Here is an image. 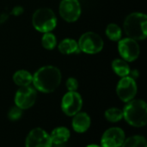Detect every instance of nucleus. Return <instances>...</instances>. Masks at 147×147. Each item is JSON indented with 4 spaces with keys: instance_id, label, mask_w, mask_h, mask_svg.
<instances>
[{
    "instance_id": "nucleus-9",
    "label": "nucleus",
    "mask_w": 147,
    "mask_h": 147,
    "mask_svg": "<svg viewBox=\"0 0 147 147\" xmlns=\"http://www.w3.org/2000/svg\"><path fill=\"white\" fill-rule=\"evenodd\" d=\"M118 51L124 60L132 62L138 59L140 53L139 43L132 38H125L119 41Z\"/></svg>"
},
{
    "instance_id": "nucleus-1",
    "label": "nucleus",
    "mask_w": 147,
    "mask_h": 147,
    "mask_svg": "<svg viewBox=\"0 0 147 147\" xmlns=\"http://www.w3.org/2000/svg\"><path fill=\"white\" fill-rule=\"evenodd\" d=\"M32 83L37 90L42 93H52L61 83V72L53 65L42 66L33 75Z\"/></svg>"
},
{
    "instance_id": "nucleus-22",
    "label": "nucleus",
    "mask_w": 147,
    "mask_h": 147,
    "mask_svg": "<svg viewBox=\"0 0 147 147\" xmlns=\"http://www.w3.org/2000/svg\"><path fill=\"white\" fill-rule=\"evenodd\" d=\"M22 115V109H21L20 108L16 107V106H14L12 107L9 112H8V119L10 120L11 121H18Z\"/></svg>"
},
{
    "instance_id": "nucleus-5",
    "label": "nucleus",
    "mask_w": 147,
    "mask_h": 147,
    "mask_svg": "<svg viewBox=\"0 0 147 147\" xmlns=\"http://www.w3.org/2000/svg\"><path fill=\"white\" fill-rule=\"evenodd\" d=\"M79 50L88 53L96 54L101 52L103 48V40L102 37L94 32H86L81 35L78 40Z\"/></svg>"
},
{
    "instance_id": "nucleus-7",
    "label": "nucleus",
    "mask_w": 147,
    "mask_h": 147,
    "mask_svg": "<svg viewBox=\"0 0 147 147\" xmlns=\"http://www.w3.org/2000/svg\"><path fill=\"white\" fill-rule=\"evenodd\" d=\"M83 106V99L77 91H68L61 100V109L67 116H74L80 112Z\"/></svg>"
},
{
    "instance_id": "nucleus-11",
    "label": "nucleus",
    "mask_w": 147,
    "mask_h": 147,
    "mask_svg": "<svg viewBox=\"0 0 147 147\" xmlns=\"http://www.w3.org/2000/svg\"><path fill=\"white\" fill-rule=\"evenodd\" d=\"M59 15L68 22H76L81 15L78 0H62L59 4Z\"/></svg>"
},
{
    "instance_id": "nucleus-6",
    "label": "nucleus",
    "mask_w": 147,
    "mask_h": 147,
    "mask_svg": "<svg viewBox=\"0 0 147 147\" xmlns=\"http://www.w3.org/2000/svg\"><path fill=\"white\" fill-rule=\"evenodd\" d=\"M137 84L134 78L127 76L121 78L116 86V94L124 102H128L134 99L137 94Z\"/></svg>"
},
{
    "instance_id": "nucleus-13",
    "label": "nucleus",
    "mask_w": 147,
    "mask_h": 147,
    "mask_svg": "<svg viewBox=\"0 0 147 147\" xmlns=\"http://www.w3.org/2000/svg\"><path fill=\"white\" fill-rule=\"evenodd\" d=\"M91 120L90 115L85 112H78L73 116L71 126L76 133H85L90 127Z\"/></svg>"
},
{
    "instance_id": "nucleus-2",
    "label": "nucleus",
    "mask_w": 147,
    "mask_h": 147,
    "mask_svg": "<svg viewBox=\"0 0 147 147\" xmlns=\"http://www.w3.org/2000/svg\"><path fill=\"white\" fill-rule=\"evenodd\" d=\"M123 119L132 127H142L147 123V104L144 100L133 99L122 109Z\"/></svg>"
},
{
    "instance_id": "nucleus-18",
    "label": "nucleus",
    "mask_w": 147,
    "mask_h": 147,
    "mask_svg": "<svg viewBox=\"0 0 147 147\" xmlns=\"http://www.w3.org/2000/svg\"><path fill=\"white\" fill-rule=\"evenodd\" d=\"M121 147H147V141L144 136L134 135L126 139Z\"/></svg>"
},
{
    "instance_id": "nucleus-23",
    "label": "nucleus",
    "mask_w": 147,
    "mask_h": 147,
    "mask_svg": "<svg viewBox=\"0 0 147 147\" xmlns=\"http://www.w3.org/2000/svg\"><path fill=\"white\" fill-rule=\"evenodd\" d=\"M65 85L68 91H76L78 88V82L75 78H69L66 80Z\"/></svg>"
},
{
    "instance_id": "nucleus-19",
    "label": "nucleus",
    "mask_w": 147,
    "mask_h": 147,
    "mask_svg": "<svg viewBox=\"0 0 147 147\" xmlns=\"http://www.w3.org/2000/svg\"><path fill=\"white\" fill-rule=\"evenodd\" d=\"M104 116L109 122H118L123 119V111L118 108H110L105 111Z\"/></svg>"
},
{
    "instance_id": "nucleus-15",
    "label": "nucleus",
    "mask_w": 147,
    "mask_h": 147,
    "mask_svg": "<svg viewBox=\"0 0 147 147\" xmlns=\"http://www.w3.org/2000/svg\"><path fill=\"white\" fill-rule=\"evenodd\" d=\"M59 51L62 54H71V53H78L80 50L78 47V42L73 39H64L62 40L59 46Z\"/></svg>"
},
{
    "instance_id": "nucleus-12",
    "label": "nucleus",
    "mask_w": 147,
    "mask_h": 147,
    "mask_svg": "<svg viewBox=\"0 0 147 147\" xmlns=\"http://www.w3.org/2000/svg\"><path fill=\"white\" fill-rule=\"evenodd\" d=\"M126 135L124 131L121 127H110L107 129L101 138V147H121Z\"/></svg>"
},
{
    "instance_id": "nucleus-14",
    "label": "nucleus",
    "mask_w": 147,
    "mask_h": 147,
    "mask_svg": "<svg viewBox=\"0 0 147 147\" xmlns=\"http://www.w3.org/2000/svg\"><path fill=\"white\" fill-rule=\"evenodd\" d=\"M70 130L65 127H58L54 128L50 134L52 142L54 145H62L67 142L70 139Z\"/></svg>"
},
{
    "instance_id": "nucleus-4",
    "label": "nucleus",
    "mask_w": 147,
    "mask_h": 147,
    "mask_svg": "<svg viewBox=\"0 0 147 147\" xmlns=\"http://www.w3.org/2000/svg\"><path fill=\"white\" fill-rule=\"evenodd\" d=\"M32 23L37 31L48 33L55 28L57 25V17L51 9L40 8L33 14Z\"/></svg>"
},
{
    "instance_id": "nucleus-8",
    "label": "nucleus",
    "mask_w": 147,
    "mask_h": 147,
    "mask_svg": "<svg viewBox=\"0 0 147 147\" xmlns=\"http://www.w3.org/2000/svg\"><path fill=\"white\" fill-rule=\"evenodd\" d=\"M37 97L36 90L31 86L20 87L16 92L14 102L16 107L21 109H28L34 106Z\"/></svg>"
},
{
    "instance_id": "nucleus-3",
    "label": "nucleus",
    "mask_w": 147,
    "mask_h": 147,
    "mask_svg": "<svg viewBox=\"0 0 147 147\" xmlns=\"http://www.w3.org/2000/svg\"><path fill=\"white\" fill-rule=\"evenodd\" d=\"M147 16L144 13L129 14L124 21V30L129 38L142 40L146 38Z\"/></svg>"
},
{
    "instance_id": "nucleus-20",
    "label": "nucleus",
    "mask_w": 147,
    "mask_h": 147,
    "mask_svg": "<svg viewBox=\"0 0 147 147\" xmlns=\"http://www.w3.org/2000/svg\"><path fill=\"white\" fill-rule=\"evenodd\" d=\"M106 35L108 38L113 41L120 40L121 38V29L115 23H110L106 28Z\"/></svg>"
},
{
    "instance_id": "nucleus-16",
    "label": "nucleus",
    "mask_w": 147,
    "mask_h": 147,
    "mask_svg": "<svg viewBox=\"0 0 147 147\" xmlns=\"http://www.w3.org/2000/svg\"><path fill=\"white\" fill-rule=\"evenodd\" d=\"M13 81L16 85L20 87L28 86L32 84L33 75L26 70H19L14 73Z\"/></svg>"
},
{
    "instance_id": "nucleus-21",
    "label": "nucleus",
    "mask_w": 147,
    "mask_h": 147,
    "mask_svg": "<svg viewBox=\"0 0 147 147\" xmlns=\"http://www.w3.org/2000/svg\"><path fill=\"white\" fill-rule=\"evenodd\" d=\"M41 45L47 50H53L57 45V39L55 35L50 32L44 33L41 38Z\"/></svg>"
},
{
    "instance_id": "nucleus-17",
    "label": "nucleus",
    "mask_w": 147,
    "mask_h": 147,
    "mask_svg": "<svg viewBox=\"0 0 147 147\" xmlns=\"http://www.w3.org/2000/svg\"><path fill=\"white\" fill-rule=\"evenodd\" d=\"M111 65H112V69L115 72V74H117L118 76H120L121 78L129 76V74L131 72L129 65L124 59H116L112 61Z\"/></svg>"
},
{
    "instance_id": "nucleus-24",
    "label": "nucleus",
    "mask_w": 147,
    "mask_h": 147,
    "mask_svg": "<svg viewBox=\"0 0 147 147\" xmlns=\"http://www.w3.org/2000/svg\"><path fill=\"white\" fill-rule=\"evenodd\" d=\"M86 147H101V146H98V145H96V144H91V145L87 146Z\"/></svg>"
},
{
    "instance_id": "nucleus-10",
    "label": "nucleus",
    "mask_w": 147,
    "mask_h": 147,
    "mask_svg": "<svg viewBox=\"0 0 147 147\" xmlns=\"http://www.w3.org/2000/svg\"><path fill=\"white\" fill-rule=\"evenodd\" d=\"M52 146L50 134L40 127L32 129L25 141V147H52Z\"/></svg>"
}]
</instances>
